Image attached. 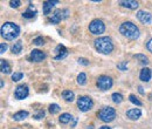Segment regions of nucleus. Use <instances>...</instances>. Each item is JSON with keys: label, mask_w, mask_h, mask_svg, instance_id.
I'll use <instances>...</instances> for the list:
<instances>
[{"label": "nucleus", "mask_w": 152, "mask_h": 129, "mask_svg": "<svg viewBox=\"0 0 152 129\" xmlns=\"http://www.w3.org/2000/svg\"><path fill=\"white\" fill-rule=\"evenodd\" d=\"M20 34V28L18 25H15L14 22H5L1 27V35L5 40H14L19 36Z\"/></svg>", "instance_id": "obj_1"}, {"label": "nucleus", "mask_w": 152, "mask_h": 129, "mask_svg": "<svg viewBox=\"0 0 152 129\" xmlns=\"http://www.w3.org/2000/svg\"><path fill=\"white\" fill-rule=\"evenodd\" d=\"M119 32H121L124 36H126V38H129V39H132V40L139 38V29H138V27H137L135 24L130 22V21L123 22V24L121 25V27H119Z\"/></svg>", "instance_id": "obj_2"}, {"label": "nucleus", "mask_w": 152, "mask_h": 129, "mask_svg": "<svg viewBox=\"0 0 152 129\" xmlns=\"http://www.w3.org/2000/svg\"><path fill=\"white\" fill-rule=\"evenodd\" d=\"M95 48L102 54H109L114 49V43L110 38L102 36L95 40Z\"/></svg>", "instance_id": "obj_3"}, {"label": "nucleus", "mask_w": 152, "mask_h": 129, "mask_svg": "<svg viewBox=\"0 0 152 129\" xmlns=\"http://www.w3.org/2000/svg\"><path fill=\"white\" fill-rule=\"evenodd\" d=\"M98 117L104 122H111L116 117V110L112 107H104L98 111Z\"/></svg>", "instance_id": "obj_4"}, {"label": "nucleus", "mask_w": 152, "mask_h": 129, "mask_svg": "<svg viewBox=\"0 0 152 129\" xmlns=\"http://www.w3.org/2000/svg\"><path fill=\"white\" fill-rule=\"evenodd\" d=\"M89 31L95 34V35H101L104 33L105 31V25L103 24L102 20H98V19H95L93 20L90 24H89Z\"/></svg>", "instance_id": "obj_5"}, {"label": "nucleus", "mask_w": 152, "mask_h": 129, "mask_svg": "<svg viewBox=\"0 0 152 129\" xmlns=\"http://www.w3.org/2000/svg\"><path fill=\"white\" fill-rule=\"evenodd\" d=\"M94 102L89 96H80L77 100V107L81 111H88L93 108Z\"/></svg>", "instance_id": "obj_6"}, {"label": "nucleus", "mask_w": 152, "mask_h": 129, "mask_svg": "<svg viewBox=\"0 0 152 129\" xmlns=\"http://www.w3.org/2000/svg\"><path fill=\"white\" fill-rule=\"evenodd\" d=\"M97 87L101 89V90H108L112 87V80L111 78L109 76H105V75H102L97 79Z\"/></svg>", "instance_id": "obj_7"}, {"label": "nucleus", "mask_w": 152, "mask_h": 129, "mask_svg": "<svg viewBox=\"0 0 152 129\" xmlns=\"http://www.w3.org/2000/svg\"><path fill=\"white\" fill-rule=\"evenodd\" d=\"M68 15H69V11H68V10H57V11H55V13L52 15L50 22H52V24H59L61 20L68 18Z\"/></svg>", "instance_id": "obj_8"}, {"label": "nucleus", "mask_w": 152, "mask_h": 129, "mask_svg": "<svg viewBox=\"0 0 152 129\" xmlns=\"http://www.w3.org/2000/svg\"><path fill=\"white\" fill-rule=\"evenodd\" d=\"M28 87L26 85H21V86H18L15 92H14V95L18 100H24L28 96Z\"/></svg>", "instance_id": "obj_9"}, {"label": "nucleus", "mask_w": 152, "mask_h": 129, "mask_svg": "<svg viewBox=\"0 0 152 129\" xmlns=\"http://www.w3.org/2000/svg\"><path fill=\"white\" fill-rule=\"evenodd\" d=\"M137 18L140 22L147 25V24H151L152 22V14L150 12H146V11H138L137 12Z\"/></svg>", "instance_id": "obj_10"}, {"label": "nucleus", "mask_w": 152, "mask_h": 129, "mask_svg": "<svg viewBox=\"0 0 152 129\" xmlns=\"http://www.w3.org/2000/svg\"><path fill=\"white\" fill-rule=\"evenodd\" d=\"M31 60L32 61H34V62H40V61H42V60H45L46 59V54L43 53V52H41V50H39V49H33L32 52H31Z\"/></svg>", "instance_id": "obj_11"}, {"label": "nucleus", "mask_w": 152, "mask_h": 129, "mask_svg": "<svg viewBox=\"0 0 152 129\" xmlns=\"http://www.w3.org/2000/svg\"><path fill=\"white\" fill-rule=\"evenodd\" d=\"M55 52H56V55L54 56V57H55V60H61V59H64V57L68 55V50H67V48H66L63 45H59V46L56 47Z\"/></svg>", "instance_id": "obj_12"}, {"label": "nucleus", "mask_w": 152, "mask_h": 129, "mask_svg": "<svg viewBox=\"0 0 152 129\" xmlns=\"http://www.w3.org/2000/svg\"><path fill=\"white\" fill-rule=\"evenodd\" d=\"M126 116H128L130 120H138V118L142 116V110L138 109V108L130 109V110L126 111Z\"/></svg>", "instance_id": "obj_13"}, {"label": "nucleus", "mask_w": 152, "mask_h": 129, "mask_svg": "<svg viewBox=\"0 0 152 129\" xmlns=\"http://www.w3.org/2000/svg\"><path fill=\"white\" fill-rule=\"evenodd\" d=\"M151 76H152V73H151V69L149 68H143L140 71V74H139V79L144 82H149L151 80Z\"/></svg>", "instance_id": "obj_14"}, {"label": "nucleus", "mask_w": 152, "mask_h": 129, "mask_svg": "<svg viewBox=\"0 0 152 129\" xmlns=\"http://www.w3.org/2000/svg\"><path fill=\"white\" fill-rule=\"evenodd\" d=\"M119 4L123 7H126V8H130V10H136L139 6L138 1H135V0H124V1H121Z\"/></svg>", "instance_id": "obj_15"}, {"label": "nucleus", "mask_w": 152, "mask_h": 129, "mask_svg": "<svg viewBox=\"0 0 152 129\" xmlns=\"http://www.w3.org/2000/svg\"><path fill=\"white\" fill-rule=\"evenodd\" d=\"M0 68H1V72L5 73V74H10L11 73V66L8 64V62L6 60H0Z\"/></svg>", "instance_id": "obj_16"}, {"label": "nucleus", "mask_w": 152, "mask_h": 129, "mask_svg": "<svg viewBox=\"0 0 152 129\" xmlns=\"http://www.w3.org/2000/svg\"><path fill=\"white\" fill-rule=\"evenodd\" d=\"M56 4H59V1H45L43 3V13L45 14H49L52 8H53V6L56 5Z\"/></svg>", "instance_id": "obj_17"}, {"label": "nucleus", "mask_w": 152, "mask_h": 129, "mask_svg": "<svg viewBox=\"0 0 152 129\" xmlns=\"http://www.w3.org/2000/svg\"><path fill=\"white\" fill-rule=\"evenodd\" d=\"M35 14H36V11H35L34 6L31 4V5H29V7H28V10H27L25 13H22V17H24V18H27V19H29V18H33V17H35Z\"/></svg>", "instance_id": "obj_18"}, {"label": "nucleus", "mask_w": 152, "mask_h": 129, "mask_svg": "<svg viewBox=\"0 0 152 129\" xmlns=\"http://www.w3.org/2000/svg\"><path fill=\"white\" fill-rule=\"evenodd\" d=\"M27 116H28V111H26V110H20V111H18V113H15V114L13 115V118H14L15 121H21V120H25Z\"/></svg>", "instance_id": "obj_19"}, {"label": "nucleus", "mask_w": 152, "mask_h": 129, "mask_svg": "<svg viewBox=\"0 0 152 129\" xmlns=\"http://www.w3.org/2000/svg\"><path fill=\"white\" fill-rule=\"evenodd\" d=\"M73 118H74V117H73L70 114H68V113H63V114H61V116L59 117V121H60L61 123H63V124H67V123H69Z\"/></svg>", "instance_id": "obj_20"}, {"label": "nucleus", "mask_w": 152, "mask_h": 129, "mask_svg": "<svg viewBox=\"0 0 152 129\" xmlns=\"http://www.w3.org/2000/svg\"><path fill=\"white\" fill-rule=\"evenodd\" d=\"M62 97H63L66 101L71 102V101L74 100V93H73L71 90H63V93H62Z\"/></svg>", "instance_id": "obj_21"}, {"label": "nucleus", "mask_w": 152, "mask_h": 129, "mask_svg": "<svg viewBox=\"0 0 152 129\" xmlns=\"http://www.w3.org/2000/svg\"><path fill=\"white\" fill-rule=\"evenodd\" d=\"M21 49H22V43H21V41H17V42L12 46V52H13L14 54H19V53L21 52Z\"/></svg>", "instance_id": "obj_22"}, {"label": "nucleus", "mask_w": 152, "mask_h": 129, "mask_svg": "<svg viewBox=\"0 0 152 129\" xmlns=\"http://www.w3.org/2000/svg\"><path fill=\"white\" fill-rule=\"evenodd\" d=\"M111 99H112V101H114L115 103H121V102L123 101V95L119 94V93H114V94L111 95Z\"/></svg>", "instance_id": "obj_23"}, {"label": "nucleus", "mask_w": 152, "mask_h": 129, "mask_svg": "<svg viewBox=\"0 0 152 129\" xmlns=\"http://www.w3.org/2000/svg\"><path fill=\"white\" fill-rule=\"evenodd\" d=\"M77 83L79 85H86L87 83V75L84 73H80L79 76H77Z\"/></svg>", "instance_id": "obj_24"}, {"label": "nucleus", "mask_w": 152, "mask_h": 129, "mask_svg": "<svg viewBox=\"0 0 152 129\" xmlns=\"http://www.w3.org/2000/svg\"><path fill=\"white\" fill-rule=\"evenodd\" d=\"M135 57H136L137 60H139V62H142V63H144V64H147V63H149L147 56H145V55H143V54H136Z\"/></svg>", "instance_id": "obj_25"}, {"label": "nucleus", "mask_w": 152, "mask_h": 129, "mask_svg": "<svg viewBox=\"0 0 152 129\" xmlns=\"http://www.w3.org/2000/svg\"><path fill=\"white\" fill-rule=\"evenodd\" d=\"M59 111H60V106H59V104L53 103V104L49 106V113H50V114H56V113H59Z\"/></svg>", "instance_id": "obj_26"}, {"label": "nucleus", "mask_w": 152, "mask_h": 129, "mask_svg": "<svg viewBox=\"0 0 152 129\" xmlns=\"http://www.w3.org/2000/svg\"><path fill=\"white\" fill-rule=\"evenodd\" d=\"M22 78H24V74H22V73H20V72H17V73L12 74V80H13L14 82H17V81H20Z\"/></svg>", "instance_id": "obj_27"}, {"label": "nucleus", "mask_w": 152, "mask_h": 129, "mask_svg": "<svg viewBox=\"0 0 152 129\" xmlns=\"http://www.w3.org/2000/svg\"><path fill=\"white\" fill-rule=\"evenodd\" d=\"M129 100H130V101H131L133 104H136V106H142V102H140V101H139V100H138V99H137L135 95H132V94L129 96Z\"/></svg>", "instance_id": "obj_28"}, {"label": "nucleus", "mask_w": 152, "mask_h": 129, "mask_svg": "<svg viewBox=\"0 0 152 129\" xmlns=\"http://www.w3.org/2000/svg\"><path fill=\"white\" fill-rule=\"evenodd\" d=\"M117 68L119 71H126L128 69V64H126V61H123V62H119L117 64Z\"/></svg>", "instance_id": "obj_29"}, {"label": "nucleus", "mask_w": 152, "mask_h": 129, "mask_svg": "<svg viewBox=\"0 0 152 129\" xmlns=\"http://www.w3.org/2000/svg\"><path fill=\"white\" fill-rule=\"evenodd\" d=\"M45 117V110H42V109H40L35 115H34V118L35 120H41V118H43Z\"/></svg>", "instance_id": "obj_30"}, {"label": "nucleus", "mask_w": 152, "mask_h": 129, "mask_svg": "<svg viewBox=\"0 0 152 129\" xmlns=\"http://www.w3.org/2000/svg\"><path fill=\"white\" fill-rule=\"evenodd\" d=\"M33 43H34V45H36V46L43 45V43H45V42H43V38H41V36H39V38H35V39L33 40Z\"/></svg>", "instance_id": "obj_31"}, {"label": "nucleus", "mask_w": 152, "mask_h": 129, "mask_svg": "<svg viewBox=\"0 0 152 129\" xmlns=\"http://www.w3.org/2000/svg\"><path fill=\"white\" fill-rule=\"evenodd\" d=\"M10 5H11V7H13V8H18L20 5H21V3L19 1V0H12V1H10Z\"/></svg>", "instance_id": "obj_32"}, {"label": "nucleus", "mask_w": 152, "mask_h": 129, "mask_svg": "<svg viewBox=\"0 0 152 129\" xmlns=\"http://www.w3.org/2000/svg\"><path fill=\"white\" fill-rule=\"evenodd\" d=\"M7 48H8V46L6 45V43H1V45H0V53H5L6 50H7Z\"/></svg>", "instance_id": "obj_33"}, {"label": "nucleus", "mask_w": 152, "mask_h": 129, "mask_svg": "<svg viewBox=\"0 0 152 129\" xmlns=\"http://www.w3.org/2000/svg\"><path fill=\"white\" fill-rule=\"evenodd\" d=\"M79 62L82 63V64H84V66H88V64H89V61H88L87 59H83V57H80V59H79Z\"/></svg>", "instance_id": "obj_34"}, {"label": "nucleus", "mask_w": 152, "mask_h": 129, "mask_svg": "<svg viewBox=\"0 0 152 129\" xmlns=\"http://www.w3.org/2000/svg\"><path fill=\"white\" fill-rule=\"evenodd\" d=\"M146 48L152 53V39H150V40L147 41V43H146Z\"/></svg>", "instance_id": "obj_35"}, {"label": "nucleus", "mask_w": 152, "mask_h": 129, "mask_svg": "<svg viewBox=\"0 0 152 129\" xmlns=\"http://www.w3.org/2000/svg\"><path fill=\"white\" fill-rule=\"evenodd\" d=\"M138 89H139V93H140V94H144V90H143V87H139Z\"/></svg>", "instance_id": "obj_36"}, {"label": "nucleus", "mask_w": 152, "mask_h": 129, "mask_svg": "<svg viewBox=\"0 0 152 129\" xmlns=\"http://www.w3.org/2000/svg\"><path fill=\"white\" fill-rule=\"evenodd\" d=\"M100 129H110V127H107V125H103V127H101Z\"/></svg>", "instance_id": "obj_37"}]
</instances>
